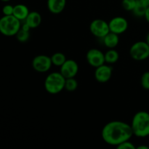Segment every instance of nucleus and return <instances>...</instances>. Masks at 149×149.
I'll use <instances>...</instances> for the list:
<instances>
[{"label":"nucleus","instance_id":"nucleus-1","mask_svg":"<svg viewBox=\"0 0 149 149\" xmlns=\"http://www.w3.org/2000/svg\"><path fill=\"white\" fill-rule=\"evenodd\" d=\"M133 135L130 125L122 121H112L103 127L101 137L103 141L111 146H117L127 141H130Z\"/></svg>","mask_w":149,"mask_h":149},{"label":"nucleus","instance_id":"nucleus-2","mask_svg":"<svg viewBox=\"0 0 149 149\" xmlns=\"http://www.w3.org/2000/svg\"><path fill=\"white\" fill-rule=\"evenodd\" d=\"M130 125L135 136L138 138L149 136V113L143 111L137 112L132 118Z\"/></svg>","mask_w":149,"mask_h":149},{"label":"nucleus","instance_id":"nucleus-3","mask_svg":"<svg viewBox=\"0 0 149 149\" xmlns=\"http://www.w3.org/2000/svg\"><path fill=\"white\" fill-rule=\"evenodd\" d=\"M65 78L60 72H52L47 76L45 80V89L48 93L56 95L65 89Z\"/></svg>","mask_w":149,"mask_h":149},{"label":"nucleus","instance_id":"nucleus-4","mask_svg":"<svg viewBox=\"0 0 149 149\" xmlns=\"http://www.w3.org/2000/svg\"><path fill=\"white\" fill-rule=\"evenodd\" d=\"M20 28V20L14 15H4L0 20V32L6 36H15Z\"/></svg>","mask_w":149,"mask_h":149},{"label":"nucleus","instance_id":"nucleus-5","mask_svg":"<svg viewBox=\"0 0 149 149\" xmlns=\"http://www.w3.org/2000/svg\"><path fill=\"white\" fill-rule=\"evenodd\" d=\"M130 55L135 61H144L149 58V45L143 41L135 42L131 46Z\"/></svg>","mask_w":149,"mask_h":149},{"label":"nucleus","instance_id":"nucleus-6","mask_svg":"<svg viewBox=\"0 0 149 149\" xmlns=\"http://www.w3.org/2000/svg\"><path fill=\"white\" fill-rule=\"evenodd\" d=\"M90 31L95 36L103 39L110 32L109 23L102 19L93 20L90 25Z\"/></svg>","mask_w":149,"mask_h":149},{"label":"nucleus","instance_id":"nucleus-7","mask_svg":"<svg viewBox=\"0 0 149 149\" xmlns=\"http://www.w3.org/2000/svg\"><path fill=\"white\" fill-rule=\"evenodd\" d=\"M52 65L51 57L45 55H39L35 57L32 61V67L36 71L45 73L49 71Z\"/></svg>","mask_w":149,"mask_h":149},{"label":"nucleus","instance_id":"nucleus-8","mask_svg":"<svg viewBox=\"0 0 149 149\" xmlns=\"http://www.w3.org/2000/svg\"><path fill=\"white\" fill-rule=\"evenodd\" d=\"M86 59L89 65L93 68H97L106 63L105 54L98 49H90L86 55Z\"/></svg>","mask_w":149,"mask_h":149},{"label":"nucleus","instance_id":"nucleus-9","mask_svg":"<svg viewBox=\"0 0 149 149\" xmlns=\"http://www.w3.org/2000/svg\"><path fill=\"white\" fill-rule=\"evenodd\" d=\"M79 71V65L74 60L67 59L60 68V72L65 79L74 78Z\"/></svg>","mask_w":149,"mask_h":149},{"label":"nucleus","instance_id":"nucleus-10","mask_svg":"<svg viewBox=\"0 0 149 149\" xmlns=\"http://www.w3.org/2000/svg\"><path fill=\"white\" fill-rule=\"evenodd\" d=\"M110 31L119 35L125 33L128 29V22L125 17L117 16L112 18L109 23Z\"/></svg>","mask_w":149,"mask_h":149},{"label":"nucleus","instance_id":"nucleus-11","mask_svg":"<svg viewBox=\"0 0 149 149\" xmlns=\"http://www.w3.org/2000/svg\"><path fill=\"white\" fill-rule=\"evenodd\" d=\"M111 66L106 64H103L100 66L95 68V78L98 82L106 83L111 79L112 76Z\"/></svg>","mask_w":149,"mask_h":149},{"label":"nucleus","instance_id":"nucleus-12","mask_svg":"<svg viewBox=\"0 0 149 149\" xmlns=\"http://www.w3.org/2000/svg\"><path fill=\"white\" fill-rule=\"evenodd\" d=\"M47 5L49 11L52 14H60L65 9L66 0H47Z\"/></svg>","mask_w":149,"mask_h":149},{"label":"nucleus","instance_id":"nucleus-13","mask_svg":"<svg viewBox=\"0 0 149 149\" xmlns=\"http://www.w3.org/2000/svg\"><path fill=\"white\" fill-rule=\"evenodd\" d=\"M42 20V15H41L40 13L36 11H32L30 12L29 14L28 15L27 17L24 20V23L29 25V27L33 29H36L40 26Z\"/></svg>","mask_w":149,"mask_h":149},{"label":"nucleus","instance_id":"nucleus-14","mask_svg":"<svg viewBox=\"0 0 149 149\" xmlns=\"http://www.w3.org/2000/svg\"><path fill=\"white\" fill-rule=\"evenodd\" d=\"M103 42L106 47L109 48V49H114L119 45V35L110 31L103 38Z\"/></svg>","mask_w":149,"mask_h":149},{"label":"nucleus","instance_id":"nucleus-15","mask_svg":"<svg viewBox=\"0 0 149 149\" xmlns=\"http://www.w3.org/2000/svg\"><path fill=\"white\" fill-rule=\"evenodd\" d=\"M29 10L26 5L23 4H18L17 5L14 6V12H13V15L17 19L22 21L25 20L27 17L28 15L29 14Z\"/></svg>","mask_w":149,"mask_h":149},{"label":"nucleus","instance_id":"nucleus-16","mask_svg":"<svg viewBox=\"0 0 149 149\" xmlns=\"http://www.w3.org/2000/svg\"><path fill=\"white\" fill-rule=\"evenodd\" d=\"M119 58V52L114 49H110L105 53V61L108 64L115 63L117 62Z\"/></svg>","mask_w":149,"mask_h":149},{"label":"nucleus","instance_id":"nucleus-17","mask_svg":"<svg viewBox=\"0 0 149 149\" xmlns=\"http://www.w3.org/2000/svg\"><path fill=\"white\" fill-rule=\"evenodd\" d=\"M51 60H52V65L55 66L61 67L64 63L66 61V57L62 52H55L51 56Z\"/></svg>","mask_w":149,"mask_h":149},{"label":"nucleus","instance_id":"nucleus-18","mask_svg":"<svg viewBox=\"0 0 149 149\" xmlns=\"http://www.w3.org/2000/svg\"><path fill=\"white\" fill-rule=\"evenodd\" d=\"M148 7H146L144 4H143L140 0H137L136 5L132 10V13L137 17H144L146 11Z\"/></svg>","mask_w":149,"mask_h":149},{"label":"nucleus","instance_id":"nucleus-19","mask_svg":"<svg viewBox=\"0 0 149 149\" xmlns=\"http://www.w3.org/2000/svg\"><path fill=\"white\" fill-rule=\"evenodd\" d=\"M78 87V82L75 78L65 79V90L68 92H74Z\"/></svg>","mask_w":149,"mask_h":149},{"label":"nucleus","instance_id":"nucleus-20","mask_svg":"<svg viewBox=\"0 0 149 149\" xmlns=\"http://www.w3.org/2000/svg\"><path fill=\"white\" fill-rule=\"evenodd\" d=\"M15 36L17 41L22 42V43H24V42H27L30 38V31L25 30V29L20 28V29Z\"/></svg>","mask_w":149,"mask_h":149},{"label":"nucleus","instance_id":"nucleus-21","mask_svg":"<svg viewBox=\"0 0 149 149\" xmlns=\"http://www.w3.org/2000/svg\"><path fill=\"white\" fill-rule=\"evenodd\" d=\"M137 0H122V6L126 11L132 12L136 5Z\"/></svg>","mask_w":149,"mask_h":149},{"label":"nucleus","instance_id":"nucleus-22","mask_svg":"<svg viewBox=\"0 0 149 149\" xmlns=\"http://www.w3.org/2000/svg\"><path fill=\"white\" fill-rule=\"evenodd\" d=\"M141 86L145 90H149V71L143 73L141 79Z\"/></svg>","mask_w":149,"mask_h":149},{"label":"nucleus","instance_id":"nucleus-23","mask_svg":"<svg viewBox=\"0 0 149 149\" xmlns=\"http://www.w3.org/2000/svg\"><path fill=\"white\" fill-rule=\"evenodd\" d=\"M118 149H136V147L130 141H127L116 146Z\"/></svg>","mask_w":149,"mask_h":149},{"label":"nucleus","instance_id":"nucleus-24","mask_svg":"<svg viewBox=\"0 0 149 149\" xmlns=\"http://www.w3.org/2000/svg\"><path fill=\"white\" fill-rule=\"evenodd\" d=\"M14 12V6L11 4H6L3 7L2 13L4 15H13Z\"/></svg>","mask_w":149,"mask_h":149},{"label":"nucleus","instance_id":"nucleus-25","mask_svg":"<svg viewBox=\"0 0 149 149\" xmlns=\"http://www.w3.org/2000/svg\"><path fill=\"white\" fill-rule=\"evenodd\" d=\"M144 17H145V19L146 20V21L148 22V23H149V7L147 8Z\"/></svg>","mask_w":149,"mask_h":149},{"label":"nucleus","instance_id":"nucleus-26","mask_svg":"<svg viewBox=\"0 0 149 149\" xmlns=\"http://www.w3.org/2000/svg\"><path fill=\"white\" fill-rule=\"evenodd\" d=\"M143 4H145L146 7H149V0H140Z\"/></svg>","mask_w":149,"mask_h":149},{"label":"nucleus","instance_id":"nucleus-27","mask_svg":"<svg viewBox=\"0 0 149 149\" xmlns=\"http://www.w3.org/2000/svg\"><path fill=\"white\" fill-rule=\"evenodd\" d=\"M136 149H149V147L147 146H139L136 147Z\"/></svg>","mask_w":149,"mask_h":149},{"label":"nucleus","instance_id":"nucleus-28","mask_svg":"<svg viewBox=\"0 0 149 149\" xmlns=\"http://www.w3.org/2000/svg\"><path fill=\"white\" fill-rule=\"evenodd\" d=\"M146 42H147V44L149 45V33L147 34L146 36Z\"/></svg>","mask_w":149,"mask_h":149},{"label":"nucleus","instance_id":"nucleus-29","mask_svg":"<svg viewBox=\"0 0 149 149\" xmlns=\"http://www.w3.org/2000/svg\"><path fill=\"white\" fill-rule=\"evenodd\" d=\"M2 1H4V2H7V1H10V0H1Z\"/></svg>","mask_w":149,"mask_h":149}]
</instances>
